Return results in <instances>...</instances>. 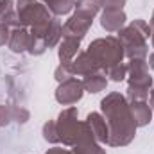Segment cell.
<instances>
[{"mask_svg":"<svg viewBox=\"0 0 154 154\" xmlns=\"http://www.w3.org/2000/svg\"><path fill=\"white\" fill-rule=\"evenodd\" d=\"M127 0H102V9L104 11H124Z\"/></svg>","mask_w":154,"mask_h":154,"instance_id":"27","label":"cell"},{"mask_svg":"<svg viewBox=\"0 0 154 154\" xmlns=\"http://www.w3.org/2000/svg\"><path fill=\"white\" fill-rule=\"evenodd\" d=\"M29 120V111L13 104H0V127L9 125L11 122H27Z\"/></svg>","mask_w":154,"mask_h":154,"instance_id":"11","label":"cell"},{"mask_svg":"<svg viewBox=\"0 0 154 154\" xmlns=\"http://www.w3.org/2000/svg\"><path fill=\"white\" fill-rule=\"evenodd\" d=\"M151 43H152V48H154V31H151Z\"/></svg>","mask_w":154,"mask_h":154,"instance_id":"33","label":"cell"},{"mask_svg":"<svg viewBox=\"0 0 154 154\" xmlns=\"http://www.w3.org/2000/svg\"><path fill=\"white\" fill-rule=\"evenodd\" d=\"M41 134H43V140L56 145L59 143V136H57V129H56V120H48L43 124V129H41Z\"/></svg>","mask_w":154,"mask_h":154,"instance_id":"22","label":"cell"},{"mask_svg":"<svg viewBox=\"0 0 154 154\" xmlns=\"http://www.w3.org/2000/svg\"><path fill=\"white\" fill-rule=\"evenodd\" d=\"M152 84L154 82H152L151 74H149L147 59H143V57L129 59V63H127V86L151 90Z\"/></svg>","mask_w":154,"mask_h":154,"instance_id":"6","label":"cell"},{"mask_svg":"<svg viewBox=\"0 0 154 154\" xmlns=\"http://www.w3.org/2000/svg\"><path fill=\"white\" fill-rule=\"evenodd\" d=\"M81 41L82 39L77 38H63L59 41V48H57V57L61 63H70L75 59L81 48Z\"/></svg>","mask_w":154,"mask_h":154,"instance_id":"15","label":"cell"},{"mask_svg":"<svg viewBox=\"0 0 154 154\" xmlns=\"http://www.w3.org/2000/svg\"><path fill=\"white\" fill-rule=\"evenodd\" d=\"M9 36H11V27L5 23H0V47L9 43Z\"/></svg>","mask_w":154,"mask_h":154,"instance_id":"28","label":"cell"},{"mask_svg":"<svg viewBox=\"0 0 154 154\" xmlns=\"http://www.w3.org/2000/svg\"><path fill=\"white\" fill-rule=\"evenodd\" d=\"M70 77H75L74 75V65H72V61L70 63H59V66L54 70V79L57 82H63V81H66Z\"/></svg>","mask_w":154,"mask_h":154,"instance_id":"24","label":"cell"},{"mask_svg":"<svg viewBox=\"0 0 154 154\" xmlns=\"http://www.w3.org/2000/svg\"><path fill=\"white\" fill-rule=\"evenodd\" d=\"M118 41L124 47V54L129 59H136V57H147L149 52V45L147 39L151 38V27L145 20L136 18L133 20L129 25L122 27L116 34Z\"/></svg>","mask_w":154,"mask_h":154,"instance_id":"2","label":"cell"},{"mask_svg":"<svg viewBox=\"0 0 154 154\" xmlns=\"http://www.w3.org/2000/svg\"><path fill=\"white\" fill-rule=\"evenodd\" d=\"M86 124H88V127H90L93 138H95L99 143H108L109 129H108V122H106V118L102 116V113H97V111L88 113Z\"/></svg>","mask_w":154,"mask_h":154,"instance_id":"10","label":"cell"},{"mask_svg":"<svg viewBox=\"0 0 154 154\" xmlns=\"http://www.w3.org/2000/svg\"><path fill=\"white\" fill-rule=\"evenodd\" d=\"M104 74H106V77H108L109 81L120 82V81H124V79L127 77V65H125V63H118V65H115V66L108 68Z\"/></svg>","mask_w":154,"mask_h":154,"instance_id":"23","label":"cell"},{"mask_svg":"<svg viewBox=\"0 0 154 154\" xmlns=\"http://www.w3.org/2000/svg\"><path fill=\"white\" fill-rule=\"evenodd\" d=\"M75 13L88 14L91 18L97 16V13L102 9V0H75Z\"/></svg>","mask_w":154,"mask_h":154,"instance_id":"21","label":"cell"},{"mask_svg":"<svg viewBox=\"0 0 154 154\" xmlns=\"http://www.w3.org/2000/svg\"><path fill=\"white\" fill-rule=\"evenodd\" d=\"M16 14H18V22L20 27H41L47 25L54 16L52 13L45 7V4H41L39 0H16Z\"/></svg>","mask_w":154,"mask_h":154,"instance_id":"5","label":"cell"},{"mask_svg":"<svg viewBox=\"0 0 154 154\" xmlns=\"http://www.w3.org/2000/svg\"><path fill=\"white\" fill-rule=\"evenodd\" d=\"M149 95H151V102H149V104H151V108H152V113H154V86L151 88V93H149ZM152 120H154V118H152Z\"/></svg>","mask_w":154,"mask_h":154,"instance_id":"30","label":"cell"},{"mask_svg":"<svg viewBox=\"0 0 154 154\" xmlns=\"http://www.w3.org/2000/svg\"><path fill=\"white\" fill-rule=\"evenodd\" d=\"M74 65V75H88V74H93V72H100L99 66L95 65V61L91 59V56L84 50V52H79L75 56V59L72 61Z\"/></svg>","mask_w":154,"mask_h":154,"instance_id":"16","label":"cell"},{"mask_svg":"<svg viewBox=\"0 0 154 154\" xmlns=\"http://www.w3.org/2000/svg\"><path fill=\"white\" fill-rule=\"evenodd\" d=\"M147 63H149V66H151V68L154 70V52L151 54V56H149V61H147Z\"/></svg>","mask_w":154,"mask_h":154,"instance_id":"31","label":"cell"},{"mask_svg":"<svg viewBox=\"0 0 154 154\" xmlns=\"http://www.w3.org/2000/svg\"><path fill=\"white\" fill-rule=\"evenodd\" d=\"M29 43H31V31L27 27H14V29H11V36H9L7 47L14 54L27 52Z\"/></svg>","mask_w":154,"mask_h":154,"instance_id":"12","label":"cell"},{"mask_svg":"<svg viewBox=\"0 0 154 154\" xmlns=\"http://www.w3.org/2000/svg\"><path fill=\"white\" fill-rule=\"evenodd\" d=\"M91 59L95 61V65L99 66L100 72H106L108 68L115 66L118 63H124V47L118 41L116 36H106V38H97L88 45L86 50Z\"/></svg>","mask_w":154,"mask_h":154,"instance_id":"3","label":"cell"},{"mask_svg":"<svg viewBox=\"0 0 154 154\" xmlns=\"http://www.w3.org/2000/svg\"><path fill=\"white\" fill-rule=\"evenodd\" d=\"M56 129H57L59 143H63L66 147H74L79 140H82L84 136L91 134L86 120L84 122L79 120L77 108H66V109H63L57 115V118H56Z\"/></svg>","mask_w":154,"mask_h":154,"instance_id":"4","label":"cell"},{"mask_svg":"<svg viewBox=\"0 0 154 154\" xmlns=\"http://www.w3.org/2000/svg\"><path fill=\"white\" fill-rule=\"evenodd\" d=\"M129 108H131V113H133V118L136 122L138 127H145L149 122H152L154 113L152 108L147 100H134V102H129Z\"/></svg>","mask_w":154,"mask_h":154,"instance_id":"14","label":"cell"},{"mask_svg":"<svg viewBox=\"0 0 154 154\" xmlns=\"http://www.w3.org/2000/svg\"><path fill=\"white\" fill-rule=\"evenodd\" d=\"M31 34L34 36H41L47 43V48H54L59 45V41L63 39V25L61 22L57 20V16H54L47 25H41V27H32L29 29Z\"/></svg>","mask_w":154,"mask_h":154,"instance_id":"9","label":"cell"},{"mask_svg":"<svg viewBox=\"0 0 154 154\" xmlns=\"http://www.w3.org/2000/svg\"><path fill=\"white\" fill-rule=\"evenodd\" d=\"M82 86H84V91H90V93H99L102 90H106L108 86V77L104 72H93V74H88L82 79Z\"/></svg>","mask_w":154,"mask_h":154,"instance_id":"18","label":"cell"},{"mask_svg":"<svg viewBox=\"0 0 154 154\" xmlns=\"http://www.w3.org/2000/svg\"><path fill=\"white\" fill-rule=\"evenodd\" d=\"M100 111L108 122L109 138L108 145L111 147H125L136 136V122L133 118L129 102L124 93L111 91L100 100Z\"/></svg>","mask_w":154,"mask_h":154,"instance_id":"1","label":"cell"},{"mask_svg":"<svg viewBox=\"0 0 154 154\" xmlns=\"http://www.w3.org/2000/svg\"><path fill=\"white\" fill-rule=\"evenodd\" d=\"M91 23H93L91 16L82 14V13H74L63 25V38L82 39L91 29Z\"/></svg>","mask_w":154,"mask_h":154,"instance_id":"8","label":"cell"},{"mask_svg":"<svg viewBox=\"0 0 154 154\" xmlns=\"http://www.w3.org/2000/svg\"><path fill=\"white\" fill-rule=\"evenodd\" d=\"M127 16L124 11H104L100 16V27L106 32H118L122 27H125Z\"/></svg>","mask_w":154,"mask_h":154,"instance_id":"13","label":"cell"},{"mask_svg":"<svg viewBox=\"0 0 154 154\" xmlns=\"http://www.w3.org/2000/svg\"><path fill=\"white\" fill-rule=\"evenodd\" d=\"M149 93H151V90H143V88H133V86H127L125 99H127V102H134V100H147V99H149Z\"/></svg>","mask_w":154,"mask_h":154,"instance_id":"26","label":"cell"},{"mask_svg":"<svg viewBox=\"0 0 154 154\" xmlns=\"http://www.w3.org/2000/svg\"><path fill=\"white\" fill-rule=\"evenodd\" d=\"M0 23H5L9 27H20L18 14L14 9V0H0Z\"/></svg>","mask_w":154,"mask_h":154,"instance_id":"19","label":"cell"},{"mask_svg":"<svg viewBox=\"0 0 154 154\" xmlns=\"http://www.w3.org/2000/svg\"><path fill=\"white\" fill-rule=\"evenodd\" d=\"M82 95H84V86L82 81L77 77H70L59 82V86L56 88V100L61 106H74L82 99Z\"/></svg>","mask_w":154,"mask_h":154,"instance_id":"7","label":"cell"},{"mask_svg":"<svg viewBox=\"0 0 154 154\" xmlns=\"http://www.w3.org/2000/svg\"><path fill=\"white\" fill-rule=\"evenodd\" d=\"M39 2L45 4V7H47L54 16L68 14V13L75 7V0H39Z\"/></svg>","mask_w":154,"mask_h":154,"instance_id":"20","label":"cell"},{"mask_svg":"<svg viewBox=\"0 0 154 154\" xmlns=\"http://www.w3.org/2000/svg\"><path fill=\"white\" fill-rule=\"evenodd\" d=\"M70 154H106V149H102V145L93 138V134H88L72 147Z\"/></svg>","mask_w":154,"mask_h":154,"instance_id":"17","label":"cell"},{"mask_svg":"<svg viewBox=\"0 0 154 154\" xmlns=\"http://www.w3.org/2000/svg\"><path fill=\"white\" fill-rule=\"evenodd\" d=\"M149 27H151V31H154V11H152V16H151V22H149Z\"/></svg>","mask_w":154,"mask_h":154,"instance_id":"32","label":"cell"},{"mask_svg":"<svg viewBox=\"0 0 154 154\" xmlns=\"http://www.w3.org/2000/svg\"><path fill=\"white\" fill-rule=\"evenodd\" d=\"M27 52H29L31 56H41V54H45V52H47V43H45V39L41 38V36L31 34V43H29Z\"/></svg>","mask_w":154,"mask_h":154,"instance_id":"25","label":"cell"},{"mask_svg":"<svg viewBox=\"0 0 154 154\" xmlns=\"http://www.w3.org/2000/svg\"><path fill=\"white\" fill-rule=\"evenodd\" d=\"M45 154H70L68 149H63V147H52V149H48Z\"/></svg>","mask_w":154,"mask_h":154,"instance_id":"29","label":"cell"}]
</instances>
